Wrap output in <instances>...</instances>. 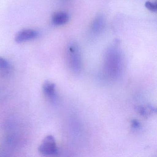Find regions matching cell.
Segmentation results:
<instances>
[{"instance_id": "1", "label": "cell", "mask_w": 157, "mask_h": 157, "mask_svg": "<svg viewBox=\"0 0 157 157\" xmlns=\"http://www.w3.org/2000/svg\"><path fill=\"white\" fill-rule=\"evenodd\" d=\"M123 57L117 46L109 48L105 52L104 59L103 71L105 77L109 80L119 78L123 69Z\"/></svg>"}, {"instance_id": "2", "label": "cell", "mask_w": 157, "mask_h": 157, "mask_svg": "<svg viewBox=\"0 0 157 157\" xmlns=\"http://www.w3.org/2000/svg\"><path fill=\"white\" fill-rule=\"evenodd\" d=\"M68 64L71 71L78 74L81 70L82 66L81 54L78 45L72 41L69 44L67 50Z\"/></svg>"}, {"instance_id": "3", "label": "cell", "mask_w": 157, "mask_h": 157, "mask_svg": "<svg viewBox=\"0 0 157 157\" xmlns=\"http://www.w3.org/2000/svg\"><path fill=\"white\" fill-rule=\"evenodd\" d=\"M38 151L45 156H53L58 153V149L56 140L53 136L46 137L38 148Z\"/></svg>"}, {"instance_id": "4", "label": "cell", "mask_w": 157, "mask_h": 157, "mask_svg": "<svg viewBox=\"0 0 157 157\" xmlns=\"http://www.w3.org/2000/svg\"><path fill=\"white\" fill-rule=\"evenodd\" d=\"M38 36L36 31L32 29H25L18 32L15 36V41L17 43H22L36 38Z\"/></svg>"}, {"instance_id": "5", "label": "cell", "mask_w": 157, "mask_h": 157, "mask_svg": "<svg viewBox=\"0 0 157 157\" xmlns=\"http://www.w3.org/2000/svg\"><path fill=\"white\" fill-rule=\"evenodd\" d=\"M69 20V16L65 12L55 13L52 17V23L56 25H63L66 24Z\"/></svg>"}, {"instance_id": "6", "label": "cell", "mask_w": 157, "mask_h": 157, "mask_svg": "<svg viewBox=\"0 0 157 157\" xmlns=\"http://www.w3.org/2000/svg\"><path fill=\"white\" fill-rule=\"evenodd\" d=\"M105 21L104 18L102 16H97L95 18L92 24L91 30L93 33L95 35L101 33L104 29Z\"/></svg>"}, {"instance_id": "7", "label": "cell", "mask_w": 157, "mask_h": 157, "mask_svg": "<svg viewBox=\"0 0 157 157\" xmlns=\"http://www.w3.org/2000/svg\"><path fill=\"white\" fill-rule=\"evenodd\" d=\"M43 90L47 96L53 98L56 94V85L55 83L46 81L43 85Z\"/></svg>"}, {"instance_id": "8", "label": "cell", "mask_w": 157, "mask_h": 157, "mask_svg": "<svg viewBox=\"0 0 157 157\" xmlns=\"http://www.w3.org/2000/svg\"><path fill=\"white\" fill-rule=\"evenodd\" d=\"M137 110L139 113L141 115L144 116H147L151 113L156 112V109H154L153 107L150 105H147V106H139L138 107Z\"/></svg>"}, {"instance_id": "9", "label": "cell", "mask_w": 157, "mask_h": 157, "mask_svg": "<svg viewBox=\"0 0 157 157\" xmlns=\"http://www.w3.org/2000/svg\"><path fill=\"white\" fill-rule=\"evenodd\" d=\"M10 67V63L3 58L0 57V71H6Z\"/></svg>"}, {"instance_id": "10", "label": "cell", "mask_w": 157, "mask_h": 157, "mask_svg": "<svg viewBox=\"0 0 157 157\" xmlns=\"http://www.w3.org/2000/svg\"><path fill=\"white\" fill-rule=\"evenodd\" d=\"M145 7L149 10L153 12H156L157 10V3L147 1L145 3Z\"/></svg>"}, {"instance_id": "11", "label": "cell", "mask_w": 157, "mask_h": 157, "mask_svg": "<svg viewBox=\"0 0 157 157\" xmlns=\"http://www.w3.org/2000/svg\"><path fill=\"white\" fill-rule=\"evenodd\" d=\"M132 127L134 128H138L140 126V124H139L138 122L136 120H135L132 122Z\"/></svg>"}]
</instances>
